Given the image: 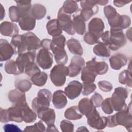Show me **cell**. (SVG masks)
Here are the masks:
<instances>
[{
    "instance_id": "1",
    "label": "cell",
    "mask_w": 132,
    "mask_h": 132,
    "mask_svg": "<svg viewBox=\"0 0 132 132\" xmlns=\"http://www.w3.org/2000/svg\"><path fill=\"white\" fill-rule=\"evenodd\" d=\"M101 38L103 42L112 51H117L124 46L126 39L122 30L111 29L102 34Z\"/></svg>"
},
{
    "instance_id": "2",
    "label": "cell",
    "mask_w": 132,
    "mask_h": 132,
    "mask_svg": "<svg viewBox=\"0 0 132 132\" xmlns=\"http://www.w3.org/2000/svg\"><path fill=\"white\" fill-rule=\"evenodd\" d=\"M113 116L117 126L118 125L123 126L128 131H131L132 116L130 102L128 106L126 105L122 109L118 111Z\"/></svg>"
},
{
    "instance_id": "3",
    "label": "cell",
    "mask_w": 132,
    "mask_h": 132,
    "mask_svg": "<svg viewBox=\"0 0 132 132\" xmlns=\"http://www.w3.org/2000/svg\"><path fill=\"white\" fill-rule=\"evenodd\" d=\"M69 75V69L63 64L55 65L50 72V78L56 87L63 86L66 81V76Z\"/></svg>"
},
{
    "instance_id": "4",
    "label": "cell",
    "mask_w": 132,
    "mask_h": 132,
    "mask_svg": "<svg viewBox=\"0 0 132 132\" xmlns=\"http://www.w3.org/2000/svg\"><path fill=\"white\" fill-rule=\"evenodd\" d=\"M52 92L48 89H40L37 94V96L35 97L32 101L31 106L36 112L39 109L49 107L52 100Z\"/></svg>"
},
{
    "instance_id": "5",
    "label": "cell",
    "mask_w": 132,
    "mask_h": 132,
    "mask_svg": "<svg viewBox=\"0 0 132 132\" xmlns=\"http://www.w3.org/2000/svg\"><path fill=\"white\" fill-rule=\"evenodd\" d=\"M128 91L126 88L121 87L115 88L111 97L113 110L116 111H118L127 105L125 103V100L128 97Z\"/></svg>"
},
{
    "instance_id": "6",
    "label": "cell",
    "mask_w": 132,
    "mask_h": 132,
    "mask_svg": "<svg viewBox=\"0 0 132 132\" xmlns=\"http://www.w3.org/2000/svg\"><path fill=\"white\" fill-rule=\"evenodd\" d=\"M57 20L62 30H64L70 35H75L76 32L74 28L73 21L71 19V16L65 13L61 7L58 11Z\"/></svg>"
},
{
    "instance_id": "7",
    "label": "cell",
    "mask_w": 132,
    "mask_h": 132,
    "mask_svg": "<svg viewBox=\"0 0 132 132\" xmlns=\"http://www.w3.org/2000/svg\"><path fill=\"white\" fill-rule=\"evenodd\" d=\"M107 20L111 29L123 30L128 28L131 24V19L128 15H121L118 12Z\"/></svg>"
},
{
    "instance_id": "8",
    "label": "cell",
    "mask_w": 132,
    "mask_h": 132,
    "mask_svg": "<svg viewBox=\"0 0 132 132\" xmlns=\"http://www.w3.org/2000/svg\"><path fill=\"white\" fill-rule=\"evenodd\" d=\"M96 4V1H82L80 2L82 10L79 15L85 22L88 21L91 17L97 13L98 7Z\"/></svg>"
},
{
    "instance_id": "9",
    "label": "cell",
    "mask_w": 132,
    "mask_h": 132,
    "mask_svg": "<svg viewBox=\"0 0 132 132\" xmlns=\"http://www.w3.org/2000/svg\"><path fill=\"white\" fill-rule=\"evenodd\" d=\"M86 118H87L88 125L94 129L102 130L107 126V117L100 116L99 112L96 108Z\"/></svg>"
},
{
    "instance_id": "10",
    "label": "cell",
    "mask_w": 132,
    "mask_h": 132,
    "mask_svg": "<svg viewBox=\"0 0 132 132\" xmlns=\"http://www.w3.org/2000/svg\"><path fill=\"white\" fill-rule=\"evenodd\" d=\"M53 57L48 50L41 48L39 50L36 57V61L38 65L45 70L51 68L53 63Z\"/></svg>"
},
{
    "instance_id": "11",
    "label": "cell",
    "mask_w": 132,
    "mask_h": 132,
    "mask_svg": "<svg viewBox=\"0 0 132 132\" xmlns=\"http://www.w3.org/2000/svg\"><path fill=\"white\" fill-rule=\"evenodd\" d=\"M22 35L27 51H35L41 47V41L34 33L27 32Z\"/></svg>"
},
{
    "instance_id": "12",
    "label": "cell",
    "mask_w": 132,
    "mask_h": 132,
    "mask_svg": "<svg viewBox=\"0 0 132 132\" xmlns=\"http://www.w3.org/2000/svg\"><path fill=\"white\" fill-rule=\"evenodd\" d=\"M36 55L35 51H27L19 54L15 61L21 73L24 72L25 67L29 63L35 61Z\"/></svg>"
},
{
    "instance_id": "13",
    "label": "cell",
    "mask_w": 132,
    "mask_h": 132,
    "mask_svg": "<svg viewBox=\"0 0 132 132\" xmlns=\"http://www.w3.org/2000/svg\"><path fill=\"white\" fill-rule=\"evenodd\" d=\"M85 64L84 59L79 56H74L72 57L71 63L68 66L69 75L71 77L77 76L83 69Z\"/></svg>"
},
{
    "instance_id": "14",
    "label": "cell",
    "mask_w": 132,
    "mask_h": 132,
    "mask_svg": "<svg viewBox=\"0 0 132 132\" xmlns=\"http://www.w3.org/2000/svg\"><path fill=\"white\" fill-rule=\"evenodd\" d=\"M16 103L7 109L8 120V121H14L18 123H20L23 121V118L22 116V109L23 105L26 103Z\"/></svg>"
},
{
    "instance_id": "15",
    "label": "cell",
    "mask_w": 132,
    "mask_h": 132,
    "mask_svg": "<svg viewBox=\"0 0 132 132\" xmlns=\"http://www.w3.org/2000/svg\"><path fill=\"white\" fill-rule=\"evenodd\" d=\"M82 85L77 80H73L64 88V93L66 96L70 100L77 97L82 91Z\"/></svg>"
},
{
    "instance_id": "16",
    "label": "cell",
    "mask_w": 132,
    "mask_h": 132,
    "mask_svg": "<svg viewBox=\"0 0 132 132\" xmlns=\"http://www.w3.org/2000/svg\"><path fill=\"white\" fill-rule=\"evenodd\" d=\"M15 54V51L7 40L3 39H0V60L6 61L10 59Z\"/></svg>"
},
{
    "instance_id": "17",
    "label": "cell",
    "mask_w": 132,
    "mask_h": 132,
    "mask_svg": "<svg viewBox=\"0 0 132 132\" xmlns=\"http://www.w3.org/2000/svg\"><path fill=\"white\" fill-rule=\"evenodd\" d=\"M38 117L44 122L47 126L54 124L56 119V114L54 109L49 107L43 108L37 112Z\"/></svg>"
},
{
    "instance_id": "18",
    "label": "cell",
    "mask_w": 132,
    "mask_h": 132,
    "mask_svg": "<svg viewBox=\"0 0 132 132\" xmlns=\"http://www.w3.org/2000/svg\"><path fill=\"white\" fill-rule=\"evenodd\" d=\"M0 32L3 36L13 37L18 35L19 30L16 24L10 22L4 21L1 24Z\"/></svg>"
},
{
    "instance_id": "19",
    "label": "cell",
    "mask_w": 132,
    "mask_h": 132,
    "mask_svg": "<svg viewBox=\"0 0 132 132\" xmlns=\"http://www.w3.org/2000/svg\"><path fill=\"white\" fill-rule=\"evenodd\" d=\"M86 65L94 71L97 75H104L108 70L107 63L105 61H97L95 57H93L91 60L87 61Z\"/></svg>"
},
{
    "instance_id": "20",
    "label": "cell",
    "mask_w": 132,
    "mask_h": 132,
    "mask_svg": "<svg viewBox=\"0 0 132 132\" xmlns=\"http://www.w3.org/2000/svg\"><path fill=\"white\" fill-rule=\"evenodd\" d=\"M104 28V23L103 20L99 18H93L88 24L89 32L95 34L99 38H101L103 33Z\"/></svg>"
},
{
    "instance_id": "21",
    "label": "cell",
    "mask_w": 132,
    "mask_h": 132,
    "mask_svg": "<svg viewBox=\"0 0 132 132\" xmlns=\"http://www.w3.org/2000/svg\"><path fill=\"white\" fill-rule=\"evenodd\" d=\"M51 50L54 54L55 60L57 64L64 65L68 62V57L64 48L57 46L52 42Z\"/></svg>"
},
{
    "instance_id": "22",
    "label": "cell",
    "mask_w": 132,
    "mask_h": 132,
    "mask_svg": "<svg viewBox=\"0 0 132 132\" xmlns=\"http://www.w3.org/2000/svg\"><path fill=\"white\" fill-rule=\"evenodd\" d=\"M127 62V57L121 53H117L109 58V63L111 68L114 70H118L125 66Z\"/></svg>"
},
{
    "instance_id": "23",
    "label": "cell",
    "mask_w": 132,
    "mask_h": 132,
    "mask_svg": "<svg viewBox=\"0 0 132 132\" xmlns=\"http://www.w3.org/2000/svg\"><path fill=\"white\" fill-rule=\"evenodd\" d=\"M52 102L57 109L63 108L67 104L68 101L66 95L62 90H58L55 91L53 94Z\"/></svg>"
},
{
    "instance_id": "24",
    "label": "cell",
    "mask_w": 132,
    "mask_h": 132,
    "mask_svg": "<svg viewBox=\"0 0 132 132\" xmlns=\"http://www.w3.org/2000/svg\"><path fill=\"white\" fill-rule=\"evenodd\" d=\"M78 108L80 113L82 115L86 116V117H88L91 112L96 108L91 100L87 97L82 98L79 101Z\"/></svg>"
},
{
    "instance_id": "25",
    "label": "cell",
    "mask_w": 132,
    "mask_h": 132,
    "mask_svg": "<svg viewBox=\"0 0 132 132\" xmlns=\"http://www.w3.org/2000/svg\"><path fill=\"white\" fill-rule=\"evenodd\" d=\"M10 44L15 51V54L19 55L27 52L22 35H17L12 37Z\"/></svg>"
},
{
    "instance_id": "26",
    "label": "cell",
    "mask_w": 132,
    "mask_h": 132,
    "mask_svg": "<svg viewBox=\"0 0 132 132\" xmlns=\"http://www.w3.org/2000/svg\"><path fill=\"white\" fill-rule=\"evenodd\" d=\"M21 29L25 31H29L34 29L36 25V19L30 14L21 18L19 22Z\"/></svg>"
},
{
    "instance_id": "27",
    "label": "cell",
    "mask_w": 132,
    "mask_h": 132,
    "mask_svg": "<svg viewBox=\"0 0 132 132\" xmlns=\"http://www.w3.org/2000/svg\"><path fill=\"white\" fill-rule=\"evenodd\" d=\"M8 98L9 100L13 104L26 102L25 92L21 91L17 88L9 92Z\"/></svg>"
},
{
    "instance_id": "28",
    "label": "cell",
    "mask_w": 132,
    "mask_h": 132,
    "mask_svg": "<svg viewBox=\"0 0 132 132\" xmlns=\"http://www.w3.org/2000/svg\"><path fill=\"white\" fill-rule=\"evenodd\" d=\"M22 116L23 121L27 123L34 122L37 119V114L35 111L29 108L27 103L23 105Z\"/></svg>"
},
{
    "instance_id": "29",
    "label": "cell",
    "mask_w": 132,
    "mask_h": 132,
    "mask_svg": "<svg viewBox=\"0 0 132 132\" xmlns=\"http://www.w3.org/2000/svg\"><path fill=\"white\" fill-rule=\"evenodd\" d=\"M67 47L69 51L74 55L81 56L83 54V48L80 42L75 39L71 38L67 42Z\"/></svg>"
},
{
    "instance_id": "30",
    "label": "cell",
    "mask_w": 132,
    "mask_h": 132,
    "mask_svg": "<svg viewBox=\"0 0 132 132\" xmlns=\"http://www.w3.org/2000/svg\"><path fill=\"white\" fill-rule=\"evenodd\" d=\"M46 29L48 35L55 37L61 35L62 32L58 20L56 19H52L49 21L46 24Z\"/></svg>"
},
{
    "instance_id": "31",
    "label": "cell",
    "mask_w": 132,
    "mask_h": 132,
    "mask_svg": "<svg viewBox=\"0 0 132 132\" xmlns=\"http://www.w3.org/2000/svg\"><path fill=\"white\" fill-rule=\"evenodd\" d=\"M46 13L45 7L40 4H35L32 6L30 11V14L36 20L42 19Z\"/></svg>"
},
{
    "instance_id": "32",
    "label": "cell",
    "mask_w": 132,
    "mask_h": 132,
    "mask_svg": "<svg viewBox=\"0 0 132 132\" xmlns=\"http://www.w3.org/2000/svg\"><path fill=\"white\" fill-rule=\"evenodd\" d=\"M72 21L75 32L80 35H84L86 31V24L80 15H73Z\"/></svg>"
},
{
    "instance_id": "33",
    "label": "cell",
    "mask_w": 132,
    "mask_h": 132,
    "mask_svg": "<svg viewBox=\"0 0 132 132\" xmlns=\"http://www.w3.org/2000/svg\"><path fill=\"white\" fill-rule=\"evenodd\" d=\"M15 2L16 3L21 18L30 14L32 7L31 1H15Z\"/></svg>"
},
{
    "instance_id": "34",
    "label": "cell",
    "mask_w": 132,
    "mask_h": 132,
    "mask_svg": "<svg viewBox=\"0 0 132 132\" xmlns=\"http://www.w3.org/2000/svg\"><path fill=\"white\" fill-rule=\"evenodd\" d=\"M97 74L87 65L82 69L81 79L84 82H93Z\"/></svg>"
},
{
    "instance_id": "35",
    "label": "cell",
    "mask_w": 132,
    "mask_h": 132,
    "mask_svg": "<svg viewBox=\"0 0 132 132\" xmlns=\"http://www.w3.org/2000/svg\"><path fill=\"white\" fill-rule=\"evenodd\" d=\"M94 53L100 57H108L110 55V51L108 46L102 42H99L93 47Z\"/></svg>"
},
{
    "instance_id": "36",
    "label": "cell",
    "mask_w": 132,
    "mask_h": 132,
    "mask_svg": "<svg viewBox=\"0 0 132 132\" xmlns=\"http://www.w3.org/2000/svg\"><path fill=\"white\" fill-rule=\"evenodd\" d=\"M64 117L70 120H77L81 119L82 114L80 113L77 106H72L64 112Z\"/></svg>"
},
{
    "instance_id": "37",
    "label": "cell",
    "mask_w": 132,
    "mask_h": 132,
    "mask_svg": "<svg viewBox=\"0 0 132 132\" xmlns=\"http://www.w3.org/2000/svg\"><path fill=\"white\" fill-rule=\"evenodd\" d=\"M47 80V75L44 72H39L34 74L31 77V81L32 84L37 86H44Z\"/></svg>"
},
{
    "instance_id": "38",
    "label": "cell",
    "mask_w": 132,
    "mask_h": 132,
    "mask_svg": "<svg viewBox=\"0 0 132 132\" xmlns=\"http://www.w3.org/2000/svg\"><path fill=\"white\" fill-rule=\"evenodd\" d=\"M61 8L65 13L70 15L79 10L77 2L74 1H64Z\"/></svg>"
},
{
    "instance_id": "39",
    "label": "cell",
    "mask_w": 132,
    "mask_h": 132,
    "mask_svg": "<svg viewBox=\"0 0 132 132\" xmlns=\"http://www.w3.org/2000/svg\"><path fill=\"white\" fill-rule=\"evenodd\" d=\"M119 81L121 84L132 87L131 71L125 70L122 71L119 75Z\"/></svg>"
},
{
    "instance_id": "40",
    "label": "cell",
    "mask_w": 132,
    "mask_h": 132,
    "mask_svg": "<svg viewBox=\"0 0 132 132\" xmlns=\"http://www.w3.org/2000/svg\"><path fill=\"white\" fill-rule=\"evenodd\" d=\"M5 70L7 73L9 74L19 75L21 74L16 61L14 60H10L6 62L5 64Z\"/></svg>"
},
{
    "instance_id": "41",
    "label": "cell",
    "mask_w": 132,
    "mask_h": 132,
    "mask_svg": "<svg viewBox=\"0 0 132 132\" xmlns=\"http://www.w3.org/2000/svg\"><path fill=\"white\" fill-rule=\"evenodd\" d=\"M14 86L16 88L23 92L28 91L32 86V83L28 79H18L15 81Z\"/></svg>"
},
{
    "instance_id": "42",
    "label": "cell",
    "mask_w": 132,
    "mask_h": 132,
    "mask_svg": "<svg viewBox=\"0 0 132 132\" xmlns=\"http://www.w3.org/2000/svg\"><path fill=\"white\" fill-rule=\"evenodd\" d=\"M9 15L12 22H19L21 16L17 6H12L9 8Z\"/></svg>"
},
{
    "instance_id": "43",
    "label": "cell",
    "mask_w": 132,
    "mask_h": 132,
    "mask_svg": "<svg viewBox=\"0 0 132 132\" xmlns=\"http://www.w3.org/2000/svg\"><path fill=\"white\" fill-rule=\"evenodd\" d=\"M25 131H45V127L42 120L36 123L33 125L27 126L24 129Z\"/></svg>"
},
{
    "instance_id": "44",
    "label": "cell",
    "mask_w": 132,
    "mask_h": 132,
    "mask_svg": "<svg viewBox=\"0 0 132 132\" xmlns=\"http://www.w3.org/2000/svg\"><path fill=\"white\" fill-rule=\"evenodd\" d=\"M40 71V69L38 68L36 63L34 62L29 63L26 67L24 70L25 74L29 77H31L35 73Z\"/></svg>"
},
{
    "instance_id": "45",
    "label": "cell",
    "mask_w": 132,
    "mask_h": 132,
    "mask_svg": "<svg viewBox=\"0 0 132 132\" xmlns=\"http://www.w3.org/2000/svg\"><path fill=\"white\" fill-rule=\"evenodd\" d=\"M84 41L90 45L95 44L100 42V38L95 34L87 32L85 34L84 37Z\"/></svg>"
},
{
    "instance_id": "46",
    "label": "cell",
    "mask_w": 132,
    "mask_h": 132,
    "mask_svg": "<svg viewBox=\"0 0 132 132\" xmlns=\"http://www.w3.org/2000/svg\"><path fill=\"white\" fill-rule=\"evenodd\" d=\"M102 109L106 114H110L113 113V109L111 101V97L105 98L101 105Z\"/></svg>"
},
{
    "instance_id": "47",
    "label": "cell",
    "mask_w": 132,
    "mask_h": 132,
    "mask_svg": "<svg viewBox=\"0 0 132 132\" xmlns=\"http://www.w3.org/2000/svg\"><path fill=\"white\" fill-rule=\"evenodd\" d=\"M82 94L84 95H89L96 89V86L93 82H84L82 84Z\"/></svg>"
},
{
    "instance_id": "48",
    "label": "cell",
    "mask_w": 132,
    "mask_h": 132,
    "mask_svg": "<svg viewBox=\"0 0 132 132\" xmlns=\"http://www.w3.org/2000/svg\"><path fill=\"white\" fill-rule=\"evenodd\" d=\"M60 129L63 132H72L74 131V126L69 120H63L61 121L60 125Z\"/></svg>"
},
{
    "instance_id": "49",
    "label": "cell",
    "mask_w": 132,
    "mask_h": 132,
    "mask_svg": "<svg viewBox=\"0 0 132 132\" xmlns=\"http://www.w3.org/2000/svg\"><path fill=\"white\" fill-rule=\"evenodd\" d=\"M52 42L55 45L62 48H64L65 45L66 39L64 36L63 35L61 34L57 36L53 37Z\"/></svg>"
},
{
    "instance_id": "50",
    "label": "cell",
    "mask_w": 132,
    "mask_h": 132,
    "mask_svg": "<svg viewBox=\"0 0 132 132\" xmlns=\"http://www.w3.org/2000/svg\"><path fill=\"white\" fill-rule=\"evenodd\" d=\"M99 88L103 92H110L112 89V85L107 80H101L97 83Z\"/></svg>"
},
{
    "instance_id": "51",
    "label": "cell",
    "mask_w": 132,
    "mask_h": 132,
    "mask_svg": "<svg viewBox=\"0 0 132 132\" xmlns=\"http://www.w3.org/2000/svg\"><path fill=\"white\" fill-rule=\"evenodd\" d=\"M90 100L95 107H100L103 101L102 96L97 92H95L91 96Z\"/></svg>"
},
{
    "instance_id": "52",
    "label": "cell",
    "mask_w": 132,
    "mask_h": 132,
    "mask_svg": "<svg viewBox=\"0 0 132 132\" xmlns=\"http://www.w3.org/2000/svg\"><path fill=\"white\" fill-rule=\"evenodd\" d=\"M104 12L106 18L108 19L117 13L116 9L110 5L106 6L104 8Z\"/></svg>"
},
{
    "instance_id": "53",
    "label": "cell",
    "mask_w": 132,
    "mask_h": 132,
    "mask_svg": "<svg viewBox=\"0 0 132 132\" xmlns=\"http://www.w3.org/2000/svg\"><path fill=\"white\" fill-rule=\"evenodd\" d=\"M3 129L6 132L12 131H21L22 130L20 128L13 124H6L3 126Z\"/></svg>"
},
{
    "instance_id": "54",
    "label": "cell",
    "mask_w": 132,
    "mask_h": 132,
    "mask_svg": "<svg viewBox=\"0 0 132 132\" xmlns=\"http://www.w3.org/2000/svg\"><path fill=\"white\" fill-rule=\"evenodd\" d=\"M52 43V40H51V39H44L41 41V45L43 48H44L49 51V50H51Z\"/></svg>"
},
{
    "instance_id": "55",
    "label": "cell",
    "mask_w": 132,
    "mask_h": 132,
    "mask_svg": "<svg viewBox=\"0 0 132 132\" xmlns=\"http://www.w3.org/2000/svg\"><path fill=\"white\" fill-rule=\"evenodd\" d=\"M0 121L2 123H6L8 122L7 109H3L1 107L0 110Z\"/></svg>"
},
{
    "instance_id": "56",
    "label": "cell",
    "mask_w": 132,
    "mask_h": 132,
    "mask_svg": "<svg viewBox=\"0 0 132 132\" xmlns=\"http://www.w3.org/2000/svg\"><path fill=\"white\" fill-rule=\"evenodd\" d=\"M131 1H113V4L114 6L118 7H121L125 5L126 4L130 3Z\"/></svg>"
},
{
    "instance_id": "57",
    "label": "cell",
    "mask_w": 132,
    "mask_h": 132,
    "mask_svg": "<svg viewBox=\"0 0 132 132\" xmlns=\"http://www.w3.org/2000/svg\"><path fill=\"white\" fill-rule=\"evenodd\" d=\"M46 131H58V130L57 129L56 127L54 124L47 126Z\"/></svg>"
},
{
    "instance_id": "58",
    "label": "cell",
    "mask_w": 132,
    "mask_h": 132,
    "mask_svg": "<svg viewBox=\"0 0 132 132\" xmlns=\"http://www.w3.org/2000/svg\"><path fill=\"white\" fill-rule=\"evenodd\" d=\"M1 20H2L3 19V18L5 17V9H4L3 6L1 4Z\"/></svg>"
},
{
    "instance_id": "59",
    "label": "cell",
    "mask_w": 132,
    "mask_h": 132,
    "mask_svg": "<svg viewBox=\"0 0 132 132\" xmlns=\"http://www.w3.org/2000/svg\"><path fill=\"white\" fill-rule=\"evenodd\" d=\"M108 1H96V3L97 4H98L100 5L103 6L106 5L108 3Z\"/></svg>"
},
{
    "instance_id": "60",
    "label": "cell",
    "mask_w": 132,
    "mask_h": 132,
    "mask_svg": "<svg viewBox=\"0 0 132 132\" xmlns=\"http://www.w3.org/2000/svg\"><path fill=\"white\" fill-rule=\"evenodd\" d=\"M89 131L88 129L85 127V126H80L79 127L77 130H76V131Z\"/></svg>"
}]
</instances>
